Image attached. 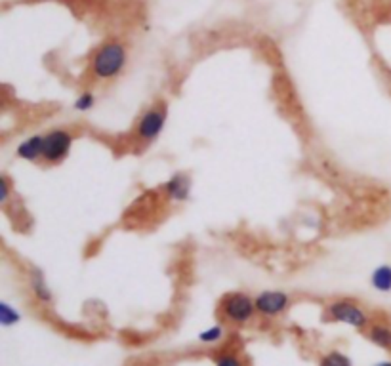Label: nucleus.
Returning a JSON list of instances; mask_svg holds the SVG:
<instances>
[{
    "label": "nucleus",
    "instance_id": "2eb2a0df",
    "mask_svg": "<svg viewBox=\"0 0 391 366\" xmlns=\"http://www.w3.org/2000/svg\"><path fill=\"white\" fill-rule=\"evenodd\" d=\"M96 94L92 92V90H84L81 94L74 97V103L73 107L74 111H79V113H88L96 107Z\"/></svg>",
    "mask_w": 391,
    "mask_h": 366
},
{
    "label": "nucleus",
    "instance_id": "0eeeda50",
    "mask_svg": "<svg viewBox=\"0 0 391 366\" xmlns=\"http://www.w3.org/2000/svg\"><path fill=\"white\" fill-rule=\"evenodd\" d=\"M164 193L170 200L174 202H185L187 198L191 197V189H193V182L191 177L184 174V172H176L174 176L170 177L168 182L163 185Z\"/></svg>",
    "mask_w": 391,
    "mask_h": 366
},
{
    "label": "nucleus",
    "instance_id": "f257e3e1",
    "mask_svg": "<svg viewBox=\"0 0 391 366\" xmlns=\"http://www.w3.org/2000/svg\"><path fill=\"white\" fill-rule=\"evenodd\" d=\"M126 63H128L126 46L118 40H109L94 51L90 61V71L96 81H113L125 71Z\"/></svg>",
    "mask_w": 391,
    "mask_h": 366
},
{
    "label": "nucleus",
    "instance_id": "9d476101",
    "mask_svg": "<svg viewBox=\"0 0 391 366\" xmlns=\"http://www.w3.org/2000/svg\"><path fill=\"white\" fill-rule=\"evenodd\" d=\"M370 286L376 290V292L388 294L391 292V265L384 264L378 265L376 269L370 275Z\"/></svg>",
    "mask_w": 391,
    "mask_h": 366
},
{
    "label": "nucleus",
    "instance_id": "a211bd4d",
    "mask_svg": "<svg viewBox=\"0 0 391 366\" xmlns=\"http://www.w3.org/2000/svg\"><path fill=\"white\" fill-rule=\"evenodd\" d=\"M374 366H391V360H382V363H378Z\"/></svg>",
    "mask_w": 391,
    "mask_h": 366
},
{
    "label": "nucleus",
    "instance_id": "ddd939ff",
    "mask_svg": "<svg viewBox=\"0 0 391 366\" xmlns=\"http://www.w3.org/2000/svg\"><path fill=\"white\" fill-rule=\"evenodd\" d=\"M223 337H225V328L222 324H212L207 330H202L199 334V342L205 345H214L220 344Z\"/></svg>",
    "mask_w": 391,
    "mask_h": 366
},
{
    "label": "nucleus",
    "instance_id": "f8f14e48",
    "mask_svg": "<svg viewBox=\"0 0 391 366\" xmlns=\"http://www.w3.org/2000/svg\"><path fill=\"white\" fill-rule=\"evenodd\" d=\"M19 321H22V313L17 311V308H14L8 301H0V324L4 328H10V326H15Z\"/></svg>",
    "mask_w": 391,
    "mask_h": 366
},
{
    "label": "nucleus",
    "instance_id": "f03ea898",
    "mask_svg": "<svg viewBox=\"0 0 391 366\" xmlns=\"http://www.w3.org/2000/svg\"><path fill=\"white\" fill-rule=\"evenodd\" d=\"M220 311L225 321L233 322L243 326L246 322H250L254 319V315L258 313L256 311V301L254 298H250L248 294L244 292H231L220 303Z\"/></svg>",
    "mask_w": 391,
    "mask_h": 366
},
{
    "label": "nucleus",
    "instance_id": "f3484780",
    "mask_svg": "<svg viewBox=\"0 0 391 366\" xmlns=\"http://www.w3.org/2000/svg\"><path fill=\"white\" fill-rule=\"evenodd\" d=\"M0 189H2V197H0V202H2V205H6L8 197H10V183H8L6 176L2 177V187H0Z\"/></svg>",
    "mask_w": 391,
    "mask_h": 366
},
{
    "label": "nucleus",
    "instance_id": "20e7f679",
    "mask_svg": "<svg viewBox=\"0 0 391 366\" xmlns=\"http://www.w3.org/2000/svg\"><path fill=\"white\" fill-rule=\"evenodd\" d=\"M166 118H168V109L164 103H157L153 107H149L136 125L138 139L143 143H153L155 139L161 138L164 126H166Z\"/></svg>",
    "mask_w": 391,
    "mask_h": 366
},
{
    "label": "nucleus",
    "instance_id": "7ed1b4c3",
    "mask_svg": "<svg viewBox=\"0 0 391 366\" xmlns=\"http://www.w3.org/2000/svg\"><path fill=\"white\" fill-rule=\"evenodd\" d=\"M326 313V321L333 322H342V324H347L351 328L362 330L369 326V315L367 311L355 303L351 300H336L330 301L325 309Z\"/></svg>",
    "mask_w": 391,
    "mask_h": 366
},
{
    "label": "nucleus",
    "instance_id": "39448f33",
    "mask_svg": "<svg viewBox=\"0 0 391 366\" xmlns=\"http://www.w3.org/2000/svg\"><path fill=\"white\" fill-rule=\"evenodd\" d=\"M73 134L63 128H54L45 134V162L48 164H59L71 153L73 147Z\"/></svg>",
    "mask_w": 391,
    "mask_h": 366
},
{
    "label": "nucleus",
    "instance_id": "1a4fd4ad",
    "mask_svg": "<svg viewBox=\"0 0 391 366\" xmlns=\"http://www.w3.org/2000/svg\"><path fill=\"white\" fill-rule=\"evenodd\" d=\"M29 285H31V290H33V296H35V300L40 301L42 305H50L54 301V294L50 290V286L46 283V277L45 273L37 269V267H33L29 273Z\"/></svg>",
    "mask_w": 391,
    "mask_h": 366
},
{
    "label": "nucleus",
    "instance_id": "423d86ee",
    "mask_svg": "<svg viewBox=\"0 0 391 366\" xmlns=\"http://www.w3.org/2000/svg\"><path fill=\"white\" fill-rule=\"evenodd\" d=\"M254 301H256L258 315L264 319H277L282 313H287L292 303L290 296L285 290H264L254 298Z\"/></svg>",
    "mask_w": 391,
    "mask_h": 366
},
{
    "label": "nucleus",
    "instance_id": "dca6fc26",
    "mask_svg": "<svg viewBox=\"0 0 391 366\" xmlns=\"http://www.w3.org/2000/svg\"><path fill=\"white\" fill-rule=\"evenodd\" d=\"M214 366H244V363L237 355H233V353H225V355H220L216 359Z\"/></svg>",
    "mask_w": 391,
    "mask_h": 366
},
{
    "label": "nucleus",
    "instance_id": "6e6552de",
    "mask_svg": "<svg viewBox=\"0 0 391 366\" xmlns=\"http://www.w3.org/2000/svg\"><path fill=\"white\" fill-rule=\"evenodd\" d=\"M15 157L27 162L45 161V134H35L23 139L15 149Z\"/></svg>",
    "mask_w": 391,
    "mask_h": 366
},
{
    "label": "nucleus",
    "instance_id": "9b49d317",
    "mask_svg": "<svg viewBox=\"0 0 391 366\" xmlns=\"http://www.w3.org/2000/svg\"><path fill=\"white\" fill-rule=\"evenodd\" d=\"M367 337L380 349L391 351V326L388 324H372L367 332Z\"/></svg>",
    "mask_w": 391,
    "mask_h": 366
},
{
    "label": "nucleus",
    "instance_id": "4468645a",
    "mask_svg": "<svg viewBox=\"0 0 391 366\" xmlns=\"http://www.w3.org/2000/svg\"><path fill=\"white\" fill-rule=\"evenodd\" d=\"M319 366H353V360L349 359L346 353L334 349V351H328L321 357Z\"/></svg>",
    "mask_w": 391,
    "mask_h": 366
}]
</instances>
